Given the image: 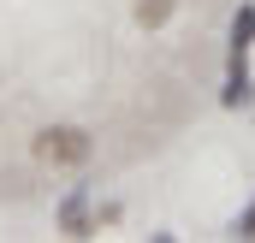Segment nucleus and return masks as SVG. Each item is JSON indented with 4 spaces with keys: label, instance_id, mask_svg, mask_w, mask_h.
Returning a JSON list of instances; mask_svg holds the SVG:
<instances>
[{
    "label": "nucleus",
    "instance_id": "20e7f679",
    "mask_svg": "<svg viewBox=\"0 0 255 243\" xmlns=\"http://www.w3.org/2000/svg\"><path fill=\"white\" fill-rule=\"evenodd\" d=\"M250 95H255V83H250V71H244V60H232V54H226V89H220V107H232V113H238Z\"/></svg>",
    "mask_w": 255,
    "mask_h": 243
},
{
    "label": "nucleus",
    "instance_id": "f257e3e1",
    "mask_svg": "<svg viewBox=\"0 0 255 243\" xmlns=\"http://www.w3.org/2000/svg\"><path fill=\"white\" fill-rule=\"evenodd\" d=\"M30 154L42 166H54V172H77V166L95 160V130L89 124H42L30 136Z\"/></svg>",
    "mask_w": 255,
    "mask_h": 243
},
{
    "label": "nucleus",
    "instance_id": "f03ea898",
    "mask_svg": "<svg viewBox=\"0 0 255 243\" xmlns=\"http://www.w3.org/2000/svg\"><path fill=\"white\" fill-rule=\"evenodd\" d=\"M54 226H60L65 238H89V232H95V226H89V184H71V190L60 196Z\"/></svg>",
    "mask_w": 255,
    "mask_h": 243
},
{
    "label": "nucleus",
    "instance_id": "423d86ee",
    "mask_svg": "<svg viewBox=\"0 0 255 243\" xmlns=\"http://www.w3.org/2000/svg\"><path fill=\"white\" fill-rule=\"evenodd\" d=\"M232 238H255V196H250V208L232 220Z\"/></svg>",
    "mask_w": 255,
    "mask_h": 243
},
{
    "label": "nucleus",
    "instance_id": "7ed1b4c3",
    "mask_svg": "<svg viewBox=\"0 0 255 243\" xmlns=\"http://www.w3.org/2000/svg\"><path fill=\"white\" fill-rule=\"evenodd\" d=\"M250 48H255V0H244V6L232 12V30H226V54H232V60H244Z\"/></svg>",
    "mask_w": 255,
    "mask_h": 243
},
{
    "label": "nucleus",
    "instance_id": "39448f33",
    "mask_svg": "<svg viewBox=\"0 0 255 243\" xmlns=\"http://www.w3.org/2000/svg\"><path fill=\"white\" fill-rule=\"evenodd\" d=\"M172 12H178V0H136V6H130L136 30H166V24H172Z\"/></svg>",
    "mask_w": 255,
    "mask_h": 243
}]
</instances>
